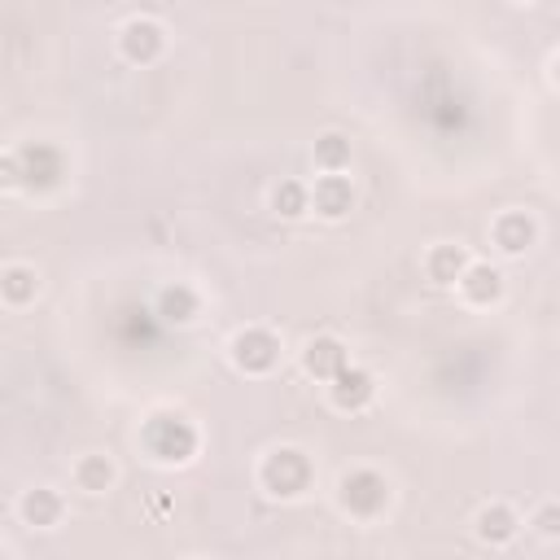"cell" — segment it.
Masks as SVG:
<instances>
[{
	"label": "cell",
	"mask_w": 560,
	"mask_h": 560,
	"mask_svg": "<svg viewBox=\"0 0 560 560\" xmlns=\"http://www.w3.org/2000/svg\"><path fill=\"white\" fill-rule=\"evenodd\" d=\"M354 206V184L346 175H319L311 188V210L319 219H346Z\"/></svg>",
	"instance_id": "obj_10"
},
{
	"label": "cell",
	"mask_w": 560,
	"mask_h": 560,
	"mask_svg": "<svg viewBox=\"0 0 560 560\" xmlns=\"http://www.w3.org/2000/svg\"><path fill=\"white\" fill-rule=\"evenodd\" d=\"M271 210L280 219H302L311 210V188L302 179H280L276 192H271Z\"/></svg>",
	"instance_id": "obj_19"
},
{
	"label": "cell",
	"mask_w": 560,
	"mask_h": 560,
	"mask_svg": "<svg viewBox=\"0 0 560 560\" xmlns=\"http://www.w3.org/2000/svg\"><path fill=\"white\" fill-rule=\"evenodd\" d=\"M311 481H315V464H311V455L302 446H276L258 464V486L271 499H284V503L302 499L311 490Z\"/></svg>",
	"instance_id": "obj_1"
},
{
	"label": "cell",
	"mask_w": 560,
	"mask_h": 560,
	"mask_svg": "<svg viewBox=\"0 0 560 560\" xmlns=\"http://www.w3.org/2000/svg\"><path fill=\"white\" fill-rule=\"evenodd\" d=\"M385 503H389V481H385L381 472H372V468H350V472L337 477V508H341L346 516L372 521V516L385 512Z\"/></svg>",
	"instance_id": "obj_3"
},
{
	"label": "cell",
	"mask_w": 560,
	"mask_h": 560,
	"mask_svg": "<svg viewBox=\"0 0 560 560\" xmlns=\"http://www.w3.org/2000/svg\"><path fill=\"white\" fill-rule=\"evenodd\" d=\"M197 311H201V298H197V289H188V284H166V289L158 293V315H162L166 324H192Z\"/></svg>",
	"instance_id": "obj_17"
},
{
	"label": "cell",
	"mask_w": 560,
	"mask_h": 560,
	"mask_svg": "<svg viewBox=\"0 0 560 560\" xmlns=\"http://www.w3.org/2000/svg\"><path fill=\"white\" fill-rule=\"evenodd\" d=\"M18 166H22V188L26 192H48L66 179V158L52 144H26L18 149Z\"/></svg>",
	"instance_id": "obj_6"
},
{
	"label": "cell",
	"mask_w": 560,
	"mask_h": 560,
	"mask_svg": "<svg viewBox=\"0 0 560 560\" xmlns=\"http://www.w3.org/2000/svg\"><path fill=\"white\" fill-rule=\"evenodd\" d=\"M61 512H66V503H61V494H57L52 486H31V490H22V499H18V516H22L31 529H52V525L61 521Z\"/></svg>",
	"instance_id": "obj_11"
},
{
	"label": "cell",
	"mask_w": 560,
	"mask_h": 560,
	"mask_svg": "<svg viewBox=\"0 0 560 560\" xmlns=\"http://www.w3.org/2000/svg\"><path fill=\"white\" fill-rule=\"evenodd\" d=\"M74 486L83 490V494H105V490H114V481H118V468H114V459L109 455H101V451H88V455H79L74 459Z\"/></svg>",
	"instance_id": "obj_14"
},
{
	"label": "cell",
	"mask_w": 560,
	"mask_h": 560,
	"mask_svg": "<svg viewBox=\"0 0 560 560\" xmlns=\"http://www.w3.org/2000/svg\"><path fill=\"white\" fill-rule=\"evenodd\" d=\"M490 241H494L499 254L516 258V254H525V249L538 241V223H534V214H525V210H503V214L490 223Z\"/></svg>",
	"instance_id": "obj_8"
},
{
	"label": "cell",
	"mask_w": 560,
	"mask_h": 560,
	"mask_svg": "<svg viewBox=\"0 0 560 560\" xmlns=\"http://www.w3.org/2000/svg\"><path fill=\"white\" fill-rule=\"evenodd\" d=\"M162 48H166V31L153 18H127L118 26V52H122V61L153 66L162 57Z\"/></svg>",
	"instance_id": "obj_5"
},
{
	"label": "cell",
	"mask_w": 560,
	"mask_h": 560,
	"mask_svg": "<svg viewBox=\"0 0 560 560\" xmlns=\"http://www.w3.org/2000/svg\"><path fill=\"white\" fill-rule=\"evenodd\" d=\"M534 529H538L542 538H556V534H560V508H556L551 499H542V503L534 508Z\"/></svg>",
	"instance_id": "obj_20"
},
{
	"label": "cell",
	"mask_w": 560,
	"mask_h": 560,
	"mask_svg": "<svg viewBox=\"0 0 560 560\" xmlns=\"http://www.w3.org/2000/svg\"><path fill=\"white\" fill-rule=\"evenodd\" d=\"M315 166H319L324 175H341V171L350 166V140H346L341 131L315 136Z\"/></svg>",
	"instance_id": "obj_18"
},
{
	"label": "cell",
	"mask_w": 560,
	"mask_h": 560,
	"mask_svg": "<svg viewBox=\"0 0 560 560\" xmlns=\"http://www.w3.org/2000/svg\"><path fill=\"white\" fill-rule=\"evenodd\" d=\"M346 363H350V354H346L341 337H332V332H319V337H311V341L302 346V368H306V376H315V381H332Z\"/></svg>",
	"instance_id": "obj_9"
},
{
	"label": "cell",
	"mask_w": 560,
	"mask_h": 560,
	"mask_svg": "<svg viewBox=\"0 0 560 560\" xmlns=\"http://www.w3.org/2000/svg\"><path fill=\"white\" fill-rule=\"evenodd\" d=\"M9 188H22V166H18V153H0V192Z\"/></svg>",
	"instance_id": "obj_21"
},
{
	"label": "cell",
	"mask_w": 560,
	"mask_h": 560,
	"mask_svg": "<svg viewBox=\"0 0 560 560\" xmlns=\"http://www.w3.org/2000/svg\"><path fill=\"white\" fill-rule=\"evenodd\" d=\"M140 442H144V451L158 459V464H188L192 455H197V429L179 416V411H158V416H149L144 420V429H140Z\"/></svg>",
	"instance_id": "obj_2"
},
{
	"label": "cell",
	"mask_w": 560,
	"mask_h": 560,
	"mask_svg": "<svg viewBox=\"0 0 560 560\" xmlns=\"http://www.w3.org/2000/svg\"><path fill=\"white\" fill-rule=\"evenodd\" d=\"M468 262H472V258L464 254V245H433V249L424 254V271H429L433 284H455Z\"/></svg>",
	"instance_id": "obj_16"
},
{
	"label": "cell",
	"mask_w": 560,
	"mask_h": 560,
	"mask_svg": "<svg viewBox=\"0 0 560 560\" xmlns=\"http://www.w3.org/2000/svg\"><path fill=\"white\" fill-rule=\"evenodd\" d=\"M39 298V271L26 262H9L0 267V302L9 306H31Z\"/></svg>",
	"instance_id": "obj_15"
},
{
	"label": "cell",
	"mask_w": 560,
	"mask_h": 560,
	"mask_svg": "<svg viewBox=\"0 0 560 560\" xmlns=\"http://www.w3.org/2000/svg\"><path fill=\"white\" fill-rule=\"evenodd\" d=\"M516 529H521V516H516L508 503H486V508H477V516H472V534H477L481 542H490V547L512 542Z\"/></svg>",
	"instance_id": "obj_13"
},
{
	"label": "cell",
	"mask_w": 560,
	"mask_h": 560,
	"mask_svg": "<svg viewBox=\"0 0 560 560\" xmlns=\"http://www.w3.org/2000/svg\"><path fill=\"white\" fill-rule=\"evenodd\" d=\"M372 398H376V381H372L368 368L346 363V368L328 381V402H332L337 411H363Z\"/></svg>",
	"instance_id": "obj_7"
},
{
	"label": "cell",
	"mask_w": 560,
	"mask_h": 560,
	"mask_svg": "<svg viewBox=\"0 0 560 560\" xmlns=\"http://www.w3.org/2000/svg\"><path fill=\"white\" fill-rule=\"evenodd\" d=\"M228 359L236 372L245 376H267L276 363H280V337L271 328H241L232 341H228Z\"/></svg>",
	"instance_id": "obj_4"
},
{
	"label": "cell",
	"mask_w": 560,
	"mask_h": 560,
	"mask_svg": "<svg viewBox=\"0 0 560 560\" xmlns=\"http://www.w3.org/2000/svg\"><path fill=\"white\" fill-rule=\"evenodd\" d=\"M455 284H459V293H464L468 306H490V302L503 298V276H499V267H490V262H468Z\"/></svg>",
	"instance_id": "obj_12"
}]
</instances>
